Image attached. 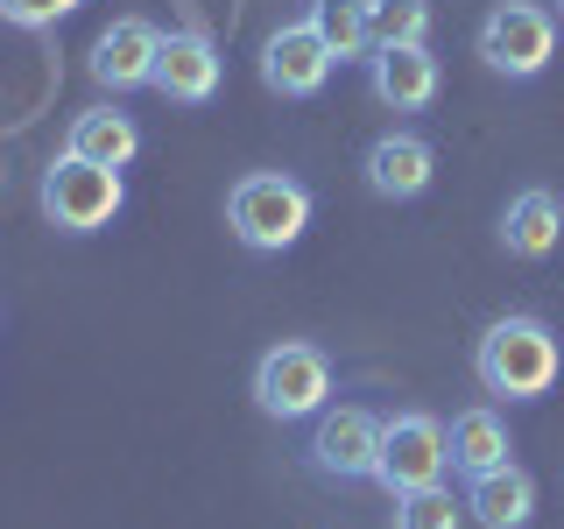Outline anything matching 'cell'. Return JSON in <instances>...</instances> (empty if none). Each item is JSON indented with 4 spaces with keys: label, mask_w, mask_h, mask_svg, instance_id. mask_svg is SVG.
I'll return each mask as SVG.
<instances>
[{
    "label": "cell",
    "mask_w": 564,
    "mask_h": 529,
    "mask_svg": "<svg viewBox=\"0 0 564 529\" xmlns=\"http://www.w3.org/2000/svg\"><path fill=\"white\" fill-rule=\"evenodd\" d=\"M473 375H480V388L501 396V402H536V396H551L557 375H564V339L551 332V317L508 311V317H494L480 332Z\"/></svg>",
    "instance_id": "1"
},
{
    "label": "cell",
    "mask_w": 564,
    "mask_h": 529,
    "mask_svg": "<svg viewBox=\"0 0 564 529\" xmlns=\"http://www.w3.org/2000/svg\"><path fill=\"white\" fill-rule=\"evenodd\" d=\"M226 226H234L240 247L254 255H282V247L304 240L311 226V184H296L290 170H247L234 191H226Z\"/></svg>",
    "instance_id": "2"
},
{
    "label": "cell",
    "mask_w": 564,
    "mask_h": 529,
    "mask_svg": "<svg viewBox=\"0 0 564 529\" xmlns=\"http://www.w3.org/2000/svg\"><path fill=\"white\" fill-rule=\"evenodd\" d=\"M35 205H43V219L57 234H99L128 205V176L106 163H85V155H57L43 170V184H35Z\"/></svg>",
    "instance_id": "3"
},
{
    "label": "cell",
    "mask_w": 564,
    "mask_h": 529,
    "mask_svg": "<svg viewBox=\"0 0 564 529\" xmlns=\"http://www.w3.org/2000/svg\"><path fill=\"white\" fill-rule=\"evenodd\" d=\"M254 410L275 423H304L332 410V360L311 339H275L254 360Z\"/></svg>",
    "instance_id": "4"
},
{
    "label": "cell",
    "mask_w": 564,
    "mask_h": 529,
    "mask_svg": "<svg viewBox=\"0 0 564 529\" xmlns=\"http://www.w3.org/2000/svg\"><path fill=\"white\" fill-rule=\"evenodd\" d=\"M557 57V8L543 0H494L480 22V64L494 78H543Z\"/></svg>",
    "instance_id": "5"
},
{
    "label": "cell",
    "mask_w": 564,
    "mask_h": 529,
    "mask_svg": "<svg viewBox=\"0 0 564 529\" xmlns=\"http://www.w3.org/2000/svg\"><path fill=\"white\" fill-rule=\"evenodd\" d=\"M452 473V438L431 410H395L381 423V466L375 481L388 494H410V487H437Z\"/></svg>",
    "instance_id": "6"
},
{
    "label": "cell",
    "mask_w": 564,
    "mask_h": 529,
    "mask_svg": "<svg viewBox=\"0 0 564 529\" xmlns=\"http://www.w3.org/2000/svg\"><path fill=\"white\" fill-rule=\"evenodd\" d=\"M381 423L375 410H360V402H339V410L317 417L311 431V466L325 473V481H375L381 466Z\"/></svg>",
    "instance_id": "7"
},
{
    "label": "cell",
    "mask_w": 564,
    "mask_h": 529,
    "mask_svg": "<svg viewBox=\"0 0 564 529\" xmlns=\"http://www.w3.org/2000/svg\"><path fill=\"white\" fill-rule=\"evenodd\" d=\"M332 71H339V57L325 50V35L304 22H282L269 43H261V85H269L275 99H317L332 85Z\"/></svg>",
    "instance_id": "8"
},
{
    "label": "cell",
    "mask_w": 564,
    "mask_h": 529,
    "mask_svg": "<svg viewBox=\"0 0 564 529\" xmlns=\"http://www.w3.org/2000/svg\"><path fill=\"white\" fill-rule=\"evenodd\" d=\"M155 57H163V29H155L149 14H120L93 43V85L113 93V99L141 93V85H155Z\"/></svg>",
    "instance_id": "9"
},
{
    "label": "cell",
    "mask_w": 564,
    "mask_h": 529,
    "mask_svg": "<svg viewBox=\"0 0 564 529\" xmlns=\"http://www.w3.org/2000/svg\"><path fill=\"white\" fill-rule=\"evenodd\" d=\"M226 78V57L205 29H170L163 35V57H155V93L170 106H212Z\"/></svg>",
    "instance_id": "10"
},
{
    "label": "cell",
    "mask_w": 564,
    "mask_h": 529,
    "mask_svg": "<svg viewBox=\"0 0 564 529\" xmlns=\"http://www.w3.org/2000/svg\"><path fill=\"white\" fill-rule=\"evenodd\" d=\"M360 176H367V191L388 205H410L431 191V176H437V149L423 134L410 128H395V134H381V141H367V155H360Z\"/></svg>",
    "instance_id": "11"
},
{
    "label": "cell",
    "mask_w": 564,
    "mask_h": 529,
    "mask_svg": "<svg viewBox=\"0 0 564 529\" xmlns=\"http://www.w3.org/2000/svg\"><path fill=\"white\" fill-rule=\"evenodd\" d=\"M437 85H445V71H437L431 43H381L375 57H367V93H375L388 114H423V106L437 99Z\"/></svg>",
    "instance_id": "12"
},
{
    "label": "cell",
    "mask_w": 564,
    "mask_h": 529,
    "mask_svg": "<svg viewBox=\"0 0 564 529\" xmlns=\"http://www.w3.org/2000/svg\"><path fill=\"white\" fill-rule=\"evenodd\" d=\"M557 240H564V198H557V191H543V184L516 191L508 212H501V247L516 261H551Z\"/></svg>",
    "instance_id": "13"
},
{
    "label": "cell",
    "mask_w": 564,
    "mask_h": 529,
    "mask_svg": "<svg viewBox=\"0 0 564 529\" xmlns=\"http://www.w3.org/2000/svg\"><path fill=\"white\" fill-rule=\"evenodd\" d=\"M466 516L480 529H529L536 516V481H529V466H494V473H473L466 481Z\"/></svg>",
    "instance_id": "14"
},
{
    "label": "cell",
    "mask_w": 564,
    "mask_h": 529,
    "mask_svg": "<svg viewBox=\"0 0 564 529\" xmlns=\"http://www.w3.org/2000/svg\"><path fill=\"white\" fill-rule=\"evenodd\" d=\"M445 438H452V473H494V466H508L516 458V438H508V417L501 410H487V402H473V410H458L445 423Z\"/></svg>",
    "instance_id": "15"
},
{
    "label": "cell",
    "mask_w": 564,
    "mask_h": 529,
    "mask_svg": "<svg viewBox=\"0 0 564 529\" xmlns=\"http://www.w3.org/2000/svg\"><path fill=\"white\" fill-rule=\"evenodd\" d=\"M64 155H85V163H106V170H128L141 155V128L134 114H120V106H93V114L70 120L64 134Z\"/></svg>",
    "instance_id": "16"
},
{
    "label": "cell",
    "mask_w": 564,
    "mask_h": 529,
    "mask_svg": "<svg viewBox=\"0 0 564 529\" xmlns=\"http://www.w3.org/2000/svg\"><path fill=\"white\" fill-rule=\"evenodd\" d=\"M311 29L325 35V50L339 64L375 57V0H311Z\"/></svg>",
    "instance_id": "17"
},
{
    "label": "cell",
    "mask_w": 564,
    "mask_h": 529,
    "mask_svg": "<svg viewBox=\"0 0 564 529\" xmlns=\"http://www.w3.org/2000/svg\"><path fill=\"white\" fill-rule=\"evenodd\" d=\"M466 522V501H452V487H410L395 494V529H458Z\"/></svg>",
    "instance_id": "18"
},
{
    "label": "cell",
    "mask_w": 564,
    "mask_h": 529,
    "mask_svg": "<svg viewBox=\"0 0 564 529\" xmlns=\"http://www.w3.org/2000/svg\"><path fill=\"white\" fill-rule=\"evenodd\" d=\"M381 43H431V0H375V50Z\"/></svg>",
    "instance_id": "19"
},
{
    "label": "cell",
    "mask_w": 564,
    "mask_h": 529,
    "mask_svg": "<svg viewBox=\"0 0 564 529\" xmlns=\"http://www.w3.org/2000/svg\"><path fill=\"white\" fill-rule=\"evenodd\" d=\"M85 0H0V22L8 29H57L64 14H78Z\"/></svg>",
    "instance_id": "20"
},
{
    "label": "cell",
    "mask_w": 564,
    "mask_h": 529,
    "mask_svg": "<svg viewBox=\"0 0 564 529\" xmlns=\"http://www.w3.org/2000/svg\"><path fill=\"white\" fill-rule=\"evenodd\" d=\"M557 14H564V0H557Z\"/></svg>",
    "instance_id": "21"
}]
</instances>
